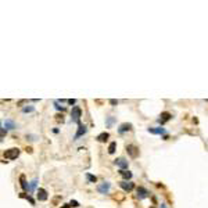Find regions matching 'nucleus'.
Wrapping results in <instances>:
<instances>
[{"label":"nucleus","mask_w":208,"mask_h":208,"mask_svg":"<svg viewBox=\"0 0 208 208\" xmlns=\"http://www.w3.org/2000/svg\"><path fill=\"white\" fill-rule=\"evenodd\" d=\"M81 115H82L81 108H79L78 105L72 107V110H71V119H72V122L81 125Z\"/></svg>","instance_id":"nucleus-1"},{"label":"nucleus","mask_w":208,"mask_h":208,"mask_svg":"<svg viewBox=\"0 0 208 208\" xmlns=\"http://www.w3.org/2000/svg\"><path fill=\"white\" fill-rule=\"evenodd\" d=\"M18 155H20V149H17V147H13V149H9L4 151L6 160H15Z\"/></svg>","instance_id":"nucleus-2"},{"label":"nucleus","mask_w":208,"mask_h":208,"mask_svg":"<svg viewBox=\"0 0 208 208\" xmlns=\"http://www.w3.org/2000/svg\"><path fill=\"white\" fill-rule=\"evenodd\" d=\"M126 151H128V154L131 155L132 158H136V157L139 155V149H137L136 146H133V144H128L126 146Z\"/></svg>","instance_id":"nucleus-3"},{"label":"nucleus","mask_w":208,"mask_h":208,"mask_svg":"<svg viewBox=\"0 0 208 208\" xmlns=\"http://www.w3.org/2000/svg\"><path fill=\"white\" fill-rule=\"evenodd\" d=\"M110 187H111V185H110L108 182H104V183L97 186V190H99V193H101V194H107L110 191Z\"/></svg>","instance_id":"nucleus-4"},{"label":"nucleus","mask_w":208,"mask_h":208,"mask_svg":"<svg viewBox=\"0 0 208 208\" xmlns=\"http://www.w3.org/2000/svg\"><path fill=\"white\" fill-rule=\"evenodd\" d=\"M114 162H115V165H117V167L121 168V169H126V168H128V161L124 158V157H119V158H117Z\"/></svg>","instance_id":"nucleus-5"},{"label":"nucleus","mask_w":208,"mask_h":208,"mask_svg":"<svg viewBox=\"0 0 208 208\" xmlns=\"http://www.w3.org/2000/svg\"><path fill=\"white\" fill-rule=\"evenodd\" d=\"M119 186H121V187H122L125 191H132V190H133V187H135V185H133L132 182H126V181L119 182Z\"/></svg>","instance_id":"nucleus-6"},{"label":"nucleus","mask_w":208,"mask_h":208,"mask_svg":"<svg viewBox=\"0 0 208 208\" xmlns=\"http://www.w3.org/2000/svg\"><path fill=\"white\" fill-rule=\"evenodd\" d=\"M171 118H172V115H171V114L165 111V113H161V115H160V118H158V122L161 124V125H164V124H165V122H168V121H169Z\"/></svg>","instance_id":"nucleus-7"},{"label":"nucleus","mask_w":208,"mask_h":208,"mask_svg":"<svg viewBox=\"0 0 208 208\" xmlns=\"http://www.w3.org/2000/svg\"><path fill=\"white\" fill-rule=\"evenodd\" d=\"M137 197H139V200H144L149 197V191L144 189V187H137Z\"/></svg>","instance_id":"nucleus-8"},{"label":"nucleus","mask_w":208,"mask_h":208,"mask_svg":"<svg viewBox=\"0 0 208 208\" xmlns=\"http://www.w3.org/2000/svg\"><path fill=\"white\" fill-rule=\"evenodd\" d=\"M86 131H87V128H86L85 125H79V126H78V132L75 133V140H78L82 135H85Z\"/></svg>","instance_id":"nucleus-9"},{"label":"nucleus","mask_w":208,"mask_h":208,"mask_svg":"<svg viewBox=\"0 0 208 208\" xmlns=\"http://www.w3.org/2000/svg\"><path fill=\"white\" fill-rule=\"evenodd\" d=\"M36 194H38V200L39 201H46L47 200V191L45 189H39Z\"/></svg>","instance_id":"nucleus-10"},{"label":"nucleus","mask_w":208,"mask_h":208,"mask_svg":"<svg viewBox=\"0 0 208 208\" xmlns=\"http://www.w3.org/2000/svg\"><path fill=\"white\" fill-rule=\"evenodd\" d=\"M132 129V125L131 124H121V126L118 128V132H119V133H125V132H129Z\"/></svg>","instance_id":"nucleus-11"},{"label":"nucleus","mask_w":208,"mask_h":208,"mask_svg":"<svg viewBox=\"0 0 208 208\" xmlns=\"http://www.w3.org/2000/svg\"><path fill=\"white\" fill-rule=\"evenodd\" d=\"M147 131L150 133H153V135H164L165 133V129L164 128H149Z\"/></svg>","instance_id":"nucleus-12"},{"label":"nucleus","mask_w":208,"mask_h":208,"mask_svg":"<svg viewBox=\"0 0 208 208\" xmlns=\"http://www.w3.org/2000/svg\"><path fill=\"white\" fill-rule=\"evenodd\" d=\"M20 185H21L22 190H29L28 183H27V181H25V175H21V176H20Z\"/></svg>","instance_id":"nucleus-13"},{"label":"nucleus","mask_w":208,"mask_h":208,"mask_svg":"<svg viewBox=\"0 0 208 208\" xmlns=\"http://www.w3.org/2000/svg\"><path fill=\"white\" fill-rule=\"evenodd\" d=\"M119 173H121V176H122L125 181H129V179L132 178V172L125 171V169H121V171H119Z\"/></svg>","instance_id":"nucleus-14"},{"label":"nucleus","mask_w":208,"mask_h":208,"mask_svg":"<svg viewBox=\"0 0 208 208\" xmlns=\"http://www.w3.org/2000/svg\"><path fill=\"white\" fill-rule=\"evenodd\" d=\"M110 137V135L107 133V132H103V133H100L99 136H97V142H100V143H103V142H105L107 139Z\"/></svg>","instance_id":"nucleus-15"},{"label":"nucleus","mask_w":208,"mask_h":208,"mask_svg":"<svg viewBox=\"0 0 208 208\" xmlns=\"http://www.w3.org/2000/svg\"><path fill=\"white\" fill-rule=\"evenodd\" d=\"M3 125H4L6 129H14V128H15V124H14V121H11V119H6Z\"/></svg>","instance_id":"nucleus-16"},{"label":"nucleus","mask_w":208,"mask_h":208,"mask_svg":"<svg viewBox=\"0 0 208 208\" xmlns=\"http://www.w3.org/2000/svg\"><path fill=\"white\" fill-rule=\"evenodd\" d=\"M115 149H117V143H115V142L110 143V146H108V153H110V154H114V153H115Z\"/></svg>","instance_id":"nucleus-17"},{"label":"nucleus","mask_w":208,"mask_h":208,"mask_svg":"<svg viewBox=\"0 0 208 208\" xmlns=\"http://www.w3.org/2000/svg\"><path fill=\"white\" fill-rule=\"evenodd\" d=\"M114 122H115V118H114V117H108V118H107V119H105V126H107V128H110V126H111V125H113Z\"/></svg>","instance_id":"nucleus-18"},{"label":"nucleus","mask_w":208,"mask_h":208,"mask_svg":"<svg viewBox=\"0 0 208 208\" xmlns=\"http://www.w3.org/2000/svg\"><path fill=\"white\" fill-rule=\"evenodd\" d=\"M86 178H87V181L92 182V183H96V181H97V178H96L95 175H90V173H86Z\"/></svg>","instance_id":"nucleus-19"},{"label":"nucleus","mask_w":208,"mask_h":208,"mask_svg":"<svg viewBox=\"0 0 208 208\" xmlns=\"http://www.w3.org/2000/svg\"><path fill=\"white\" fill-rule=\"evenodd\" d=\"M36 185H38V179H33V181L31 182V186H29V190H31V191H35V189H36Z\"/></svg>","instance_id":"nucleus-20"},{"label":"nucleus","mask_w":208,"mask_h":208,"mask_svg":"<svg viewBox=\"0 0 208 208\" xmlns=\"http://www.w3.org/2000/svg\"><path fill=\"white\" fill-rule=\"evenodd\" d=\"M22 111L24 113H32V111H35V107L33 105H28V107H24Z\"/></svg>","instance_id":"nucleus-21"},{"label":"nucleus","mask_w":208,"mask_h":208,"mask_svg":"<svg viewBox=\"0 0 208 208\" xmlns=\"http://www.w3.org/2000/svg\"><path fill=\"white\" fill-rule=\"evenodd\" d=\"M69 205H71V207H74V208H77V207H79V203H78V201H75V200H71V201H69Z\"/></svg>","instance_id":"nucleus-22"},{"label":"nucleus","mask_w":208,"mask_h":208,"mask_svg":"<svg viewBox=\"0 0 208 208\" xmlns=\"http://www.w3.org/2000/svg\"><path fill=\"white\" fill-rule=\"evenodd\" d=\"M27 139H29V140H36L38 139V136H35V135H27Z\"/></svg>","instance_id":"nucleus-23"},{"label":"nucleus","mask_w":208,"mask_h":208,"mask_svg":"<svg viewBox=\"0 0 208 208\" xmlns=\"http://www.w3.org/2000/svg\"><path fill=\"white\" fill-rule=\"evenodd\" d=\"M54 107H56L57 110H61V111H64V110H65V107H63V105H58L57 103H54Z\"/></svg>","instance_id":"nucleus-24"},{"label":"nucleus","mask_w":208,"mask_h":208,"mask_svg":"<svg viewBox=\"0 0 208 208\" xmlns=\"http://www.w3.org/2000/svg\"><path fill=\"white\" fill-rule=\"evenodd\" d=\"M56 117H57V118H56V119H57L58 122H60V121H61V122H64V118H63V115H56Z\"/></svg>","instance_id":"nucleus-25"},{"label":"nucleus","mask_w":208,"mask_h":208,"mask_svg":"<svg viewBox=\"0 0 208 208\" xmlns=\"http://www.w3.org/2000/svg\"><path fill=\"white\" fill-rule=\"evenodd\" d=\"M67 103L68 104H75V103H77V100H75V99H69V100H67Z\"/></svg>","instance_id":"nucleus-26"},{"label":"nucleus","mask_w":208,"mask_h":208,"mask_svg":"<svg viewBox=\"0 0 208 208\" xmlns=\"http://www.w3.org/2000/svg\"><path fill=\"white\" fill-rule=\"evenodd\" d=\"M110 104H113V105H117L118 101H117V100H114V99H111V100H110Z\"/></svg>","instance_id":"nucleus-27"},{"label":"nucleus","mask_w":208,"mask_h":208,"mask_svg":"<svg viewBox=\"0 0 208 208\" xmlns=\"http://www.w3.org/2000/svg\"><path fill=\"white\" fill-rule=\"evenodd\" d=\"M61 208H71V205H69V204H64Z\"/></svg>","instance_id":"nucleus-28"},{"label":"nucleus","mask_w":208,"mask_h":208,"mask_svg":"<svg viewBox=\"0 0 208 208\" xmlns=\"http://www.w3.org/2000/svg\"><path fill=\"white\" fill-rule=\"evenodd\" d=\"M24 103H27V100H21V101H20V103H18V105H22Z\"/></svg>","instance_id":"nucleus-29"},{"label":"nucleus","mask_w":208,"mask_h":208,"mask_svg":"<svg viewBox=\"0 0 208 208\" xmlns=\"http://www.w3.org/2000/svg\"><path fill=\"white\" fill-rule=\"evenodd\" d=\"M160 208H167V205H165V204H161V207Z\"/></svg>","instance_id":"nucleus-30"}]
</instances>
